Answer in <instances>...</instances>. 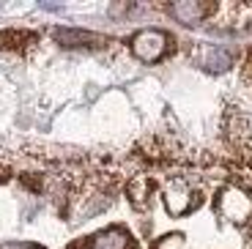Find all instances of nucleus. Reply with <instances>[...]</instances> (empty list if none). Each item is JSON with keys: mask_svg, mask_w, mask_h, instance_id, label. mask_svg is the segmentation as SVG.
I'll use <instances>...</instances> for the list:
<instances>
[{"mask_svg": "<svg viewBox=\"0 0 252 249\" xmlns=\"http://www.w3.org/2000/svg\"><path fill=\"white\" fill-rule=\"evenodd\" d=\"M217 211L227 219V222H247L252 217V197L241 187H227L222 189V194L217 197Z\"/></svg>", "mask_w": 252, "mask_h": 249, "instance_id": "f257e3e1", "label": "nucleus"}, {"mask_svg": "<svg viewBox=\"0 0 252 249\" xmlns=\"http://www.w3.org/2000/svg\"><path fill=\"white\" fill-rule=\"evenodd\" d=\"M167 50V36L162 31H154V28H145V31L134 33L132 36V52L145 63H154L164 55Z\"/></svg>", "mask_w": 252, "mask_h": 249, "instance_id": "f03ea898", "label": "nucleus"}, {"mask_svg": "<svg viewBox=\"0 0 252 249\" xmlns=\"http://www.w3.org/2000/svg\"><path fill=\"white\" fill-rule=\"evenodd\" d=\"M164 203H167V211L178 217V214H187L195 203H200V197L189 189L187 181L176 178V181H170V184L164 187Z\"/></svg>", "mask_w": 252, "mask_h": 249, "instance_id": "7ed1b4c3", "label": "nucleus"}, {"mask_svg": "<svg viewBox=\"0 0 252 249\" xmlns=\"http://www.w3.org/2000/svg\"><path fill=\"white\" fill-rule=\"evenodd\" d=\"M197 63L208 71H225V69H230L233 55L225 47H220V44H203L197 50Z\"/></svg>", "mask_w": 252, "mask_h": 249, "instance_id": "20e7f679", "label": "nucleus"}, {"mask_svg": "<svg viewBox=\"0 0 252 249\" xmlns=\"http://www.w3.org/2000/svg\"><path fill=\"white\" fill-rule=\"evenodd\" d=\"M132 247V238L124 227H110V230H101L99 236L91 238L88 249H129Z\"/></svg>", "mask_w": 252, "mask_h": 249, "instance_id": "39448f33", "label": "nucleus"}, {"mask_svg": "<svg viewBox=\"0 0 252 249\" xmlns=\"http://www.w3.org/2000/svg\"><path fill=\"white\" fill-rule=\"evenodd\" d=\"M167 11H170L181 25H197V22L208 14V6L195 3V0H181V3H173Z\"/></svg>", "mask_w": 252, "mask_h": 249, "instance_id": "423d86ee", "label": "nucleus"}, {"mask_svg": "<svg viewBox=\"0 0 252 249\" xmlns=\"http://www.w3.org/2000/svg\"><path fill=\"white\" fill-rule=\"evenodd\" d=\"M55 38L63 47H99L104 41V36H96V33H85V31H55Z\"/></svg>", "mask_w": 252, "mask_h": 249, "instance_id": "0eeeda50", "label": "nucleus"}, {"mask_svg": "<svg viewBox=\"0 0 252 249\" xmlns=\"http://www.w3.org/2000/svg\"><path fill=\"white\" fill-rule=\"evenodd\" d=\"M157 249H184V236H167V238H162Z\"/></svg>", "mask_w": 252, "mask_h": 249, "instance_id": "6e6552de", "label": "nucleus"}]
</instances>
